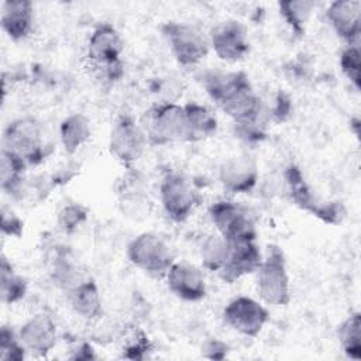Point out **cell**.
Segmentation results:
<instances>
[{
	"mask_svg": "<svg viewBox=\"0 0 361 361\" xmlns=\"http://www.w3.org/2000/svg\"><path fill=\"white\" fill-rule=\"evenodd\" d=\"M290 111H292V100L289 94L279 90L275 96V103L269 110V118L278 123H282L289 117Z\"/></svg>",
	"mask_w": 361,
	"mask_h": 361,
	"instance_id": "cell-34",
	"label": "cell"
},
{
	"mask_svg": "<svg viewBox=\"0 0 361 361\" xmlns=\"http://www.w3.org/2000/svg\"><path fill=\"white\" fill-rule=\"evenodd\" d=\"M159 197L166 216L182 223L199 203V195L188 176L180 172H168L159 185Z\"/></svg>",
	"mask_w": 361,
	"mask_h": 361,
	"instance_id": "cell-9",
	"label": "cell"
},
{
	"mask_svg": "<svg viewBox=\"0 0 361 361\" xmlns=\"http://www.w3.org/2000/svg\"><path fill=\"white\" fill-rule=\"evenodd\" d=\"M92 135L89 120L80 114L73 113L62 120L59 126V138L63 149L68 154H75L82 145H85Z\"/></svg>",
	"mask_w": 361,
	"mask_h": 361,
	"instance_id": "cell-23",
	"label": "cell"
},
{
	"mask_svg": "<svg viewBox=\"0 0 361 361\" xmlns=\"http://www.w3.org/2000/svg\"><path fill=\"white\" fill-rule=\"evenodd\" d=\"M0 293L1 300L6 305H14L20 302L27 293V281L18 275L11 262L1 255L0 259Z\"/></svg>",
	"mask_w": 361,
	"mask_h": 361,
	"instance_id": "cell-25",
	"label": "cell"
},
{
	"mask_svg": "<svg viewBox=\"0 0 361 361\" xmlns=\"http://www.w3.org/2000/svg\"><path fill=\"white\" fill-rule=\"evenodd\" d=\"M27 166L23 158L8 149H1L0 186L4 193L11 197H23V192H25L24 173Z\"/></svg>",
	"mask_w": 361,
	"mask_h": 361,
	"instance_id": "cell-21",
	"label": "cell"
},
{
	"mask_svg": "<svg viewBox=\"0 0 361 361\" xmlns=\"http://www.w3.org/2000/svg\"><path fill=\"white\" fill-rule=\"evenodd\" d=\"M68 293L71 307L76 314L86 320H96L102 316V298L94 279L87 276L80 283L73 286Z\"/></svg>",
	"mask_w": 361,
	"mask_h": 361,
	"instance_id": "cell-20",
	"label": "cell"
},
{
	"mask_svg": "<svg viewBox=\"0 0 361 361\" xmlns=\"http://www.w3.org/2000/svg\"><path fill=\"white\" fill-rule=\"evenodd\" d=\"M3 148L23 158L28 166L41 164L47 157V147L38 120L20 117L8 123L3 131Z\"/></svg>",
	"mask_w": 361,
	"mask_h": 361,
	"instance_id": "cell-5",
	"label": "cell"
},
{
	"mask_svg": "<svg viewBox=\"0 0 361 361\" xmlns=\"http://www.w3.org/2000/svg\"><path fill=\"white\" fill-rule=\"evenodd\" d=\"M262 258V252L255 240L231 243L228 258L217 274L223 282L233 283L244 275L257 272Z\"/></svg>",
	"mask_w": 361,
	"mask_h": 361,
	"instance_id": "cell-15",
	"label": "cell"
},
{
	"mask_svg": "<svg viewBox=\"0 0 361 361\" xmlns=\"http://www.w3.org/2000/svg\"><path fill=\"white\" fill-rule=\"evenodd\" d=\"M230 351L228 344L219 338H210L207 340L202 347V354L206 358L210 360H224Z\"/></svg>",
	"mask_w": 361,
	"mask_h": 361,
	"instance_id": "cell-35",
	"label": "cell"
},
{
	"mask_svg": "<svg viewBox=\"0 0 361 361\" xmlns=\"http://www.w3.org/2000/svg\"><path fill=\"white\" fill-rule=\"evenodd\" d=\"M161 32L169 44L175 59L183 66L197 65L209 54V38L193 24L166 21L161 25Z\"/></svg>",
	"mask_w": 361,
	"mask_h": 361,
	"instance_id": "cell-7",
	"label": "cell"
},
{
	"mask_svg": "<svg viewBox=\"0 0 361 361\" xmlns=\"http://www.w3.org/2000/svg\"><path fill=\"white\" fill-rule=\"evenodd\" d=\"M285 252L272 244L268 247L257 269V289L261 299L272 306H286L290 302V283Z\"/></svg>",
	"mask_w": 361,
	"mask_h": 361,
	"instance_id": "cell-3",
	"label": "cell"
},
{
	"mask_svg": "<svg viewBox=\"0 0 361 361\" xmlns=\"http://www.w3.org/2000/svg\"><path fill=\"white\" fill-rule=\"evenodd\" d=\"M279 13L285 23L296 37H303L306 23L314 7V1L307 0H286L278 3Z\"/></svg>",
	"mask_w": 361,
	"mask_h": 361,
	"instance_id": "cell-27",
	"label": "cell"
},
{
	"mask_svg": "<svg viewBox=\"0 0 361 361\" xmlns=\"http://www.w3.org/2000/svg\"><path fill=\"white\" fill-rule=\"evenodd\" d=\"M51 278L56 286L68 292L87 276L82 274L69 250L62 248L56 251V255L52 261Z\"/></svg>",
	"mask_w": 361,
	"mask_h": 361,
	"instance_id": "cell-24",
	"label": "cell"
},
{
	"mask_svg": "<svg viewBox=\"0 0 361 361\" xmlns=\"http://www.w3.org/2000/svg\"><path fill=\"white\" fill-rule=\"evenodd\" d=\"M217 233L230 243L257 240V228L250 210L233 200H219L209 207Z\"/></svg>",
	"mask_w": 361,
	"mask_h": 361,
	"instance_id": "cell-8",
	"label": "cell"
},
{
	"mask_svg": "<svg viewBox=\"0 0 361 361\" xmlns=\"http://www.w3.org/2000/svg\"><path fill=\"white\" fill-rule=\"evenodd\" d=\"M224 322L247 337H257L269 320L268 309L250 296L231 299L223 310Z\"/></svg>",
	"mask_w": 361,
	"mask_h": 361,
	"instance_id": "cell-11",
	"label": "cell"
},
{
	"mask_svg": "<svg viewBox=\"0 0 361 361\" xmlns=\"http://www.w3.org/2000/svg\"><path fill=\"white\" fill-rule=\"evenodd\" d=\"M141 127L152 145L188 140L185 109L173 102H162L148 109L142 117Z\"/></svg>",
	"mask_w": 361,
	"mask_h": 361,
	"instance_id": "cell-2",
	"label": "cell"
},
{
	"mask_svg": "<svg viewBox=\"0 0 361 361\" xmlns=\"http://www.w3.org/2000/svg\"><path fill=\"white\" fill-rule=\"evenodd\" d=\"M124 44L121 35L110 23H100L90 34L87 44V58L94 68H103L121 61Z\"/></svg>",
	"mask_w": 361,
	"mask_h": 361,
	"instance_id": "cell-14",
	"label": "cell"
},
{
	"mask_svg": "<svg viewBox=\"0 0 361 361\" xmlns=\"http://www.w3.org/2000/svg\"><path fill=\"white\" fill-rule=\"evenodd\" d=\"M151 351H152V344L148 336L144 331L138 330L130 338L126 340L121 357L137 361V360L147 358Z\"/></svg>",
	"mask_w": 361,
	"mask_h": 361,
	"instance_id": "cell-32",
	"label": "cell"
},
{
	"mask_svg": "<svg viewBox=\"0 0 361 361\" xmlns=\"http://www.w3.org/2000/svg\"><path fill=\"white\" fill-rule=\"evenodd\" d=\"M18 337L28 351L44 357L56 345V326L49 314L38 313L20 327Z\"/></svg>",
	"mask_w": 361,
	"mask_h": 361,
	"instance_id": "cell-16",
	"label": "cell"
},
{
	"mask_svg": "<svg viewBox=\"0 0 361 361\" xmlns=\"http://www.w3.org/2000/svg\"><path fill=\"white\" fill-rule=\"evenodd\" d=\"M200 82L209 97L234 123L269 116V110L255 93L250 78L243 71H206L200 76Z\"/></svg>",
	"mask_w": 361,
	"mask_h": 361,
	"instance_id": "cell-1",
	"label": "cell"
},
{
	"mask_svg": "<svg viewBox=\"0 0 361 361\" xmlns=\"http://www.w3.org/2000/svg\"><path fill=\"white\" fill-rule=\"evenodd\" d=\"M340 66L344 76L353 83V86L360 90L361 87V61H360V48L357 44H350L343 49L340 55Z\"/></svg>",
	"mask_w": 361,
	"mask_h": 361,
	"instance_id": "cell-30",
	"label": "cell"
},
{
	"mask_svg": "<svg viewBox=\"0 0 361 361\" xmlns=\"http://www.w3.org/2000/svg\"><path fill=\"white\" fill-rule=\"evenodd\" d=\"M69 358L78 360V361H89V360H96L97 355L90 344L82 343L76 350H73V354Z\"/></svg>",
	"mask_w": 361,
	"mask_h": 361,
	"instance_id": "cell-36",
	"label": "cell"
},
{
	"mask_svg": "<svg viewBox=\"0 0 361 361\" xmlns=\"http://www.w3.org/2000/svg\"><path fill=\"white\" fill-rule=\"evenodd\" d=\"M219 179L223 188L231 193H248L258 180L257 164L247 155L228 158L219 169Z\"/></svg>",
	"mask_w": 361,
	"mask_h": 361,
	"instance_id": "cell-17",
	"label": "cell"
},
{
	"mask_svg": "<svg viewBox=\"0 0 361 361\" xmlns=\"http://www.w3.org/2000/svg\"><path fill=\"white\" fill-rule=\"evenodd\" d=\"M34 24V7L27 0H8L3 3L1 28L13 41L27 38Z\"/></svg>",
	"mask_w": 361,
	"mask_h": 361,
	"instance_id": "cell-19",
	"label": "cell"
},
{
	"mask_svg": "<svg viewBox=\"0 0 361 361\" xmlns=\"http://www.w3.org/2000/svg\"><path fill=\"white\" fill-rule=\"evenodd\" d=\"M148 144L147 135L137 121L128 116H120L110 131L109 149L124 165H130L141 158Z\"/></svg>",
	"mask_w": 361,
	"mask_h": 361,
	"instance_id": "cell-10",
	"label": "cell"
},
{
	"mask_svg": "<svg viewBox=\"0 0 361 361\" xmlns=\"http://www.w3.org/2000/svg\"><path fill=\"white\" fill-rule=\"evenodd\" d=\"M209 42L216 55L227 62H237L250 52L247 28L237 20L216 24L209 34Z\"/></svg>",
	"mask_w": 361,
	"mask_h": 361,
	"instance_id": "cell-12",
	"label": "cell"
},
{
	"mask_svg": "<svg viewBox=\"0 0 361 361\" xmlns=\"http://www.w3.org/2000/svg\"><path fill=\"white\" fill-rule=\"evenodd\" d=\"M186 114L188 142H197L212 137L217 130L216 116L203 104L189 102L183 106Z\"/></svg>",
	"mask_w": 361,
	"mask_h": 361,
	"instance_id": "cell-22",
	"label": "cell"
},
{
	"mask_svg": "<svg viewBox=\"0 0 361 361\" xmlns=\"http://www.w3.org/2000/svg\"><path fill=\"white\" fill-rule=\"evenodd\" d=\"M165 278L169 290L182 300L199 302L207 293L202 271L186 261L173 262Z\"/></svg>",
	"mask_w": 361,
	"mask_h": 361,
	"instance_id": "cell-13",
	"label": "cell"
},
{
	"mask_svg": "<svg viewBox=\"0 0 361 361\" xmlns=\"http://www.w3.org/2000/svg\"><path fill=\"white\" fill-rule=\"evenodd\" d=\"M230 250L231 243L223 235L219 233L209 235L200 247V258L203 267L210 272H219L224 267Z\"/></svg>",
	"mask_w": 361,
	"mask_h": 361,
	"instance_id": "cell-26",
	"label": "cell"
},
{
	"mask_svg": "<svg viewBox=\"0 0 361 361\" xmlns=\"http://www.w3.org/2000/svg\"><path fill=\"white\" fill-rule=\"evenodd\" d=\"M343 351L353 360L361 358V313L354 312L341 322L337 330Z\"/></svg>",
	"mask_w": 361,
	"mask_h": 361,
	"instance_id": "cell-28",
	"label": "cell"
},
{
	"mask_svg": "<svg viewBox=\"0 0 361 361\" xmlns=\"http://www.w3.org/2000/svg\"><path fill=\"white\" fill-rule=\"evenodd\" d=\"M326 17L336 34L350 44H357L361 32V1L337 0L326 10Z\"/></svg>",
	"mask_w": 361,
	"mask_h": 361,
	"instance_id": "cell-18",
	"label": "cell"
},
{
	"mask_svg": "<svg viewBox=\"0 0 361 361\" xmlns=\"http://www.w3.org/2000/svg\"><path fill=\"white\" fill-rule=\"evenodd\" d=\"M25 347L16 333L8 326H1L0 330V358L4 361H23L25 358Z\"/></svg>",
	"mask_w": 361,
	"mask_h": 361,
	"instance_id": "cell-29",
	"label": "cell"
},
{
	"mask_svg": "<svg viewBox=\"0 0 361 361\" xmlns=\"http://www.w3.org/2000/svg\"><path fill=\"white\" fill-rule=\"evenodd\" d=\"M0 214H1V223H0L1 233L6 234V235H10V237L20 238L23 235V231H24L23 220L11 209H8L6 204L1 206Z\"/></svg>",
	"mask_w": 361,
	"mask_h": 361,
	"instance_id": "cell-33",
	"label": "cell"
},
{
	"mask_svg": "<svg viewBox=\"0 0 361 361\" xmlns=\"http://www.w3.org/2000/svg\"><path fill=\"white\" fill-rule=\"evenodd\" d=\"M127 257L134 267L158 279L164 278L175 262L171 245L161 235L149 231L130 241Z\"/></svg>",
	"mask_w": 361,
	"mask_h": 361,
	"instance_id": "cell-4",
	"label": "cell"
},
{
	"mask_svg": "<svg viewBox=\"0 0 361 361\" xmlns=\"http://www.w3.org/2000/svg\"><path fill=\"white\" fill-rule=\"evenodd\" d=\"M86 220H87V210L78 203L66 204L58 213V226L66 234L75 233Z\"/></svg>",
	"mask_w": 361,
	"mask_h": 361,
	"instance_id": "cell-31",
	"label": "cell"
},
{
	"mask_svg": "<svg viewBox=\"0 0 361 361\" xmlns=\"http://www.w3.org/2000/svg\"><path fill=\"white\" fill-rule=\"evenodd\" d=\"M283 178L288 186V193L298 207L309 212L326 224H338L344 219L345 209L343 203L320 200L307 185L299 166L290 164L285 169Z\"/></svg>",
	"mask_w": 361,
	"mask_h": 361,
	"instance_id": "cell-6",
	"label": "cell"
}]
</instances>
